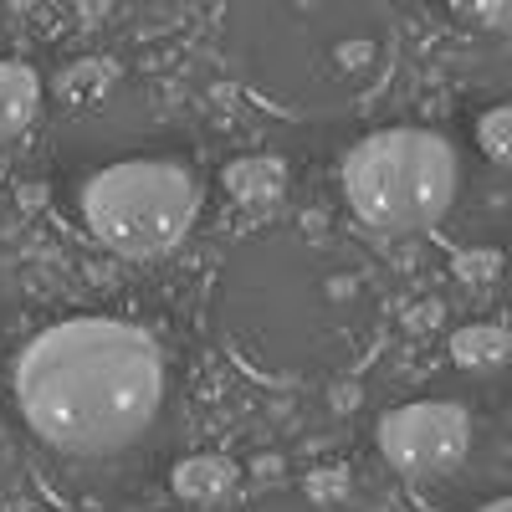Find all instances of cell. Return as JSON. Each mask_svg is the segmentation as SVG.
Returning a JSON list of instances; mask_svg holds the SVG:
<instances>
[{
  "instance_id": "cell-11",
  "label": "cell",
  "mask_w": 512,
  "mask_h": 512,
  "mask_svg": "<svg viewBox=\"0 0 512 512\" xmlns=\"http://www.w3.org/2000/svg\"><path fill=\"white\" fill-rule=\"evenodd\" d=\"M477 144H482V154L492 164L512 169V103H502V108L477 118Z\"/></svg>"
},
{
  "instance_id": "cell-13",
  "label": "cell",
  "mask_w": 512,
  "mask_h": 512,
  "mask_svg": "<svg viewBox=\"0 0 512 512\" xmlns=\"http://www.w3.org/2000/svg\"><path fill=\"white\" fill-rule=\"evenodd\" d=\"M461 277H466V282H492V277H497V256H492V251L461 256Z\"/></svg>"
},
{
  "instance_id": "cell-4",
  "label": "cell",
  "mask_w": 512,
  "mask_h": 512,
  "mask_svg": "<svg viewBox=\"0 0 512 512\" xmlns=\"http://www.w3.org/2000/svg\"><path fill=\"white\" fill-rule=\"evenodd\" d=\"M456 149L431 128H379L344 159V195L374 231L410 236L436 226L456 200Z\"/></svg>"
},
{
  "instance_id": "cell-12",
  "label": "cell",
  "mask_w": 512,
  "mask_h": 512,
  "mask_svg": "<svg viewBox=\"0 0 512 512\" xmlns=\"http://www.w3.org/2000/svg\"><path fill=\"white\" fill-rule=\"evenodd\" d=\"M451 6L482 26V31H497V36H512V0H451Z\"/></svg>"
},
{
  "instance_id": "cell-9",
  "label": "cell",
  "mask_w": 512,
  "mask_h": 512,
  "mask_svg": "<svg viewBox=\"0 0 512 512\" xmlns=\"http://www.w3.org/2000/svg\"><path fill=\"white\" fill-rule=\"evenodd\" d=\"M226 190L241 200V205H277L287 195V169L277 159H236L226 169Z\"/></svg>"
},
{
  "instance_id": "cell-8",
  "label": "cell",
  "mask_w": 512,
  "mask_h": 512,
  "mask_svg": "<svg viewBox=\"0 0 512 512\" xmlns=\"http://www.w3.org/2000/svg\"><path fill=\"white\" fill-rule=\"evenodd\" d=\"M231 487H236V461H226V456H190L175 466V492L195 507L221 502Z\"/></svg>"
},
{
  "instance_id": "cell-5",
  "label": "cell",
  "mask_w": 512,
  "mask_h": 512,
  "mask_svg": "<svg viewBox=\"0 0 512 512\" xmlns=\"http://www.w3.org/2000/svg\"><path fill=\"white\" fill-rule=\"evenodd\" d=\"M77 210L108 251L159 256L185 241L200 210V185L175 159H118L77 185Z\"/></svg>"
},
{
  "instance_id": "cell-3",
  "label": "cell",
  "mask_w": 512,
  "mask_h": 512,
  "mask_svg": "<svg viewBox=\"0 0 512 512\" xmlns=\"http://www.w3.org/2000/svg\"><path fill=\"white\" fill-rule=\"evenodd\" d=\"M364 308V277L303 236L246 241L221 277V323L236 354L277 374H313L354 354Z\"/></svg>"
},
{
  "instance_id": "cell-1",
  "label": "cell",
  "mask_w": 512,
  "mask_h": 512,
  "mask_svg": "<svg viewBox=\"0 0 512 512\" xmlns=\"http://www.w3.org/2000/svg\"><path fill=\"white\" fill-rule=\"evenodd\" d=\"M16 405L47 446L113 456L154 425L164 405V354L134 323L62 318L21 349Z\"/></svg>"
},
{
  "instance_id": "cell-14",
  "label": "cell",
  "mask_w": 512,
  "mask_h": 512,
  "mask_svg": "<svg viewBox=\"0 0 512 512\" xmlns=\"http://www.w3.org/2000/svg\"><path fill=\"white\" fill-rule=\"evenodd\" d=\"M6 303H11V287H6V272H0V318H6Z\"/></svg>"
},
{
  "instance_id": "cell-7",
  "label": "cell",
  "mask_w": 512,
  "mask_h": 512,
  "mask_svg": "<svg viewBox=\"0 0 512 512\" xmlns=\"http://www.w3.org/2000/svg\"><path fill=\"white\" fill-rule=\"evenodd\" d=\"M41 113V77L26 62H0V144L21 139Z\"/></svg>"
},
{
  "instance_id": "cell-2",
  "label": "cell",
  "mask_w": 512,
  "mask_h": 512,
  "mask_svg": "<svg viewBox=\"0 0 512 512\" xmlns=\"http://www.w3.org/2000/svg\"><path fill=\"white\" fill-rule=\"evenodd\" d=\"M231 72L277 113H349L395 67L384 0H236Z\"/></svg>"
},
{
  "instance_id": "cell-15",
  "label": "cell",
  "mask_w": 512,
  "mask_h": 512,
  "mask_svg": "<svg viewBox=\"0 0 512 512\" xmlns=\"http://www.w3.org/2000/svg\"><path fill=\"white\" fill-rule=\"evenodd\" d=\"M482 512H512V497H497V502H487Z\"/></svg>"
},
{
  "instance_id": "cell-10",
  "label": "cell",
  "mask_w": 512,
  "mask_h": 512,
  "mask_svg": "<svg viewBox=\"0 0 512 512\" xmlns=\"http://www.w3.org/2000/svg\"><path fill=\"white\" fill-rule=\"evenodd\" d=\"M446 349L456 369H497L512 359V333L492 323H472V328H456Z\"/></svg>"
},
{
  "instance_id": "cell-6",
  "label": "cell",
  "mask_w": 512,
  "mask_h": 512,
  "mask_svg": "<svg viewBox=\"0 0 512 512\" xmlns=\"http://www.w3.org/2000/svg\"><path fill=\"white\" fill-rule=\"evenodd\" d=\"M472 420L451 400H415L379 420V451L405 477H446L466 461Z\"/></svg>"
}]
</instances>
